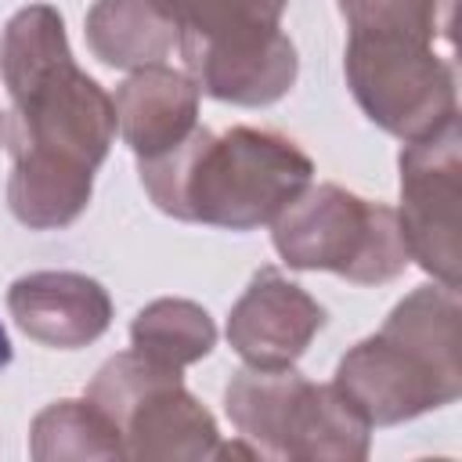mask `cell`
I'll return each instance as SVG.
<instances>
[{
	"label": "cell",
	"mask_w": 462,
	"mask_h": 462,
	"mask_svg": "<svg viewBox=\"0 0 462 462\" xmlns=\"http://www.w3.org/2000/svg\"><path fill=\"white\" fill-rule=\"evenodd\" d=\"M199 97L202 90L188 72L166 65L134 69L112 97L116 126L137 159L162 155L199 126Z\"/></svg>",
	"instance_id": "cell-12"
},
{
	"label": "cell",
	"mask_w": 462,
	"mask_h": 462,
	"mask_svg": "<svg viewBox=\"0 0 462 462\" xmlns=\"http://www.w3.org/2000/svg\"><path fill=\"white\" fill-rule=\"evenodd\" d=\"M7 310L29 339L58 350L87 346L112 325L105 285L76 271H32L14 278L7 289Z\"/></svg>",
	"instance_id": "cell-10"
},
{
	"label": "cell",
	"mask_w": 462,
	"mask_h": 462,
	"mask_svg": "<svg viewBox=\"0 0 462 462\" xmlns=\"http://www.w3.org/2000/svg\"><path fill=\"white\" fill-rule=\"evenodd\" d=\"M130 339H134L137 354H144L159 365H170V368H184V365L202 361L213 350L217 325L199 303L166 296V300L148 303L134 318Z\"/></svg>",
	"instance_id": "cell-16"
},
{
	"label": "cell",
	"mask_w": 462,
	"mask_h": 462,
	"mask_svg": "<svg viewBox=\"0 0 462 462\" xmlns=\"http://www.w3.org/2000/svg\"><path fill=\"white\" fill-rule=\"evenodd\" d=\"M343 69L361 112L401 141H419L458 116L455 65L430 43L350 36Z\"/></svg>",
	"instance_id": "cell-7"
},
{
	"label": "cell",
	"mask_w": 462,
	"mask_h": 462,
	"mask_svg": "<svg viewBox=\"0 0 462 462\" xmlns=\"http://www.w3.org/2000/svg\"><path fill=\"white\" fill-rule=\"evenodd\" d=\"M134 462H195L213 458L220 433L213 415L184 390L180 368L159 365L137 350L108 357L87 386Z\"/></svg>",
	"instance_id": "cell-6"
},
{
	"label": "cell",
	"mask_w": 462,
	"mask_h": 462,
	"mask_svg": "<svg viewBox=\"0 0 462 462\" xmlns=\"http://www.w3.org/2000/svg\"><path fill=\"white\" fill-rule=\"evenodd\" d=\"M458 202H462V134L458 116L440 130L408 141L401 152L397 224L408 256L440 285L458 289Z\"/></svg>",
	"instance_id": "cell-8"
},
{
	"label": "cell",
	"mask_w": 462,
	"mask_h": 462,
	"mask_svg": "<svg viewBox=\"0 0 462 462\" xmlns=\"http://www.w3.org/2000/svg\"><path fill=\"white\" fill-rule=\"evenodd\" d=\"M29 455L36 462L65 458H123V440L112 419L94 401L47 404L29 430Z\"/></svg>",
	"instance_id": "cell-14"
},
{
	"label": "cell",
	"mask_w": 462,
	"mask_h": 462,
	"mask_svg": "<svg viewBox=\"0 0 462 462\" xmlns=\"http://www.w3.org/2000/svg\"><path fill=\"white\" fill-rule=\"evenodd\" d=\"M271 224L278 256L296 271H332L357 285H379L411 260L397 209L339 184H307Z\"/></svg>",
	"instance_id": "cell-5"
},
{
	"label": "cell",
	"mask_w": 462,
	"mask_h": 462,
	"mask_svg": "<svg viewBox=\"0 0 462 462\" xmlns=\"http://www.w3.org/2000/svg\"><path fill=\"white\" fill-rule=\"evenodd\" d=\"M87 43L112 69H144L170 58L177 29L152 0H94L87 11Z\"/></svg>",
	"instance_id": "cell-13"
},
{
	"label": "cell",
	"mask_w": 462,
	"mask_h": 462,
	"mask_svg": "<svg viewBox=\"0 0 462 462\" xmlns=\"http://www.w3.org/2000/svg\"><path fill=\"white\" fill-rule=\"evenodd\" d=\"M0 76L11 94V213L32 231L69 227L112 148L116 105L76 65L51 4H29L4 25Z\"/></svg>",
	"instance_id": "cell-1"
},
{
	"label": "cell",
	"mask_w": 462,
	"mask_h": 462,
	"mask_svg": "<svg viewBox=\"0 0 462 462\" xmlns=\"http://www.w3.org/2000/svg\"><path fill=\"white\" fill-rule=\"evenodd\" d=\"M4 365H11V339H7V332H4V325H0V368Z\"/></svg>",
	"instance_id": "cell-18"
},
{
	"label": "cell",
	"mask_w": 462,
	"mask_h": 462,
	"mask_svg": "<svg viewBox=\"0 0 462 462\" xmlns=\"http://www.w3.org/2000/svg\"><path fill=\"white\" fill-rule=\"evenodd\" d=\"M235 430L271 458L361 462L368 455L365 415L336 390L289 368H242L224 390Z\"/></svg>",
	"instance_id": "cell-4"
},
{
	"label": "cell",
	"mask_w": 462,
	"mask_h": 462,
	"mask_svg": "<svg viewBox=\"0 0 462 462\" xmlns=\"http://www.w3.org/2000/svg\"><path fill=\"white\" fill-rule=\"evenodd\" d=\"M325 325V307L278 267H260L231 307L227 343L253 368L296 365Z\"/></svg>",
	"instance_id": "cell-9"
},
{
	"label": "cell",
	"mask_w": 462,
	"mask_h": 462,
	"mask_svg": "<svg viewBox=\"0 0 462 462\" xmlns=\"http://www.w3.org/2000/svg\"><path fill=\"white\" fill-rule=\"evenodd\" d=\"M332 383L368 426H397L458 401V289L408 292L375 336L339 357Z\"/></svg>",
	"instance_id": "cell-3"
},
{
	"label": "cell",
	"mask_w": 462,
	"mask_h": 462,
	"mask_svg": "<svg viewBox=\"0 0 462 462\" xmlns=\"http://www.w3.org/2000/svg\"><path fill=\"white\" fill-rule=\"evenodd\" d=\"M180 43H231L278 29L289 0H152Z\"/></svg>",
	"instance_id": "cell-15"
},
{
	"label": "cell",
	"mask_w": 462,
	"mask_h": 462,
	"mask_svg": "<svg viewBox=\"0 0 462 462\" xmlns=\"http://www.w3.org/2000/svg\"><path fill=\"white\" fill-rule=\"evenodd\" d=\"M137 173L162 213L188 224L253 231L271 224L310 184L314 162L274 130L231 126L213 134L195 126L170 152L137 159Z\"/></svg>",
	"instance_id": "cell-2"
},
{
	"label": "cell",
	"mask_w": 462,
	"mask_h": 462,
	"mask_svg": "<svg viewBox=\"0 0 462 462\" xmlns=\"http://www.w3.org/2000/svg\"><path fill=\"white\" fill-rule=\"evenodd\" d=\"M177 51L202 94L245 108L285 97L300 69L296 47L282 29L231 43H180Z\"/></svg>",
	"instance_id": "cell-11"
},
{
	"label": "cell",
	"mask_w": 462,
	"mask_h": 462,
	"mask_svg": "<svg viewBox=\"0 0 462 462\" xmlns=\"http://www.w3.org/2000/svg\"><path fill=\"white\" fill-rule=\"evenodd\" d=\"M458 0H339L350 36L411 40V43H451Z\"/></svg>",
	"instance_id": "cell-17"
},
{
	"label": "cell",
	"mask_w": 462,
	"mask_h": 462,
	"mask_svg": "<svg viewBox=\"0 0 462 462\" xmlns=\"http://www.w3.org/2000/svg\"><path fill=\"white\" fill-rule=\"evenodd\" d=\"M0 137H4V116H0Z\"/></svg>",
	"instance_id": "cell-19"
}]
</instances>
